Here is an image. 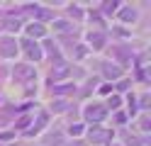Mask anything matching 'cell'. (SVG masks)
I'll use <instances>...</instances> for the list:
<instances>
[{"mask_svg": "<svg viewBox=\"0 0 151 146\" xmlns=\"http://www.w3.org/2000/svg\"><path fill=\"white\" fill-rule=\"evenodd\" d=\"M86 119H88V122H102V119H105V107H102V105H95V102L88 105V107H86Z\"/></svg>", "mask_w": 151, "mask_h": 146, "instance_id": "6da1fadb", "label": "cell"}, {"mask_svg": "<svg viewBox=\"0 0 151 146\" xmlns=\"http://www.w3.org/2000/svg\"><path fill=\"white\" fill-rule=\"evenodd\" d=\"M34 76H37L34 66H29V63H17L15 66V78L17 81H32Z\"/></svg>", "mask_w": 151, "mask_h": 146, "instance_id": "7a4b0ae2", "label": "cell"}, {"mask_svg": "<svg viewBox=\"0 0 151 146\" xmlns=\"http://www.w3.org/2000/svg\"><path fill=\"white\" fill-rule=\"evenodd\" d=\"M71 73V66L66 63V61H56L54 63V68H51V81L56 83V81H61V78H66Z\"/></svg>", "mask_w": 151, "mask_h": 146, "instance_id": "3957f363", "label": "cell"}, {"mask_svg": "<svg viewBox=\"0 0 151 146\" xmlns=\"http://www.w3.org/2000/svg\"><path fill=\"white\" fill-rule=\"evenodd\" d=\"M0 54L3 56H15L17 54V44H15L12 37H3L0 39Z\"/></svg>", "mask_w": 151, "mask_h": 146, "instance_id": "277c9868", "label": "cell"}, {"mask_svg": "<svg viewBox=\"0 0 151 146\" xmlns=\"http://www.w3.org/2000/svg\"><path fill=\"white\" fill-rule=\"evenodd\" d=\"M24 51H27V56H29V58H34V61H39V58H42V51H39V46H37L34 42H29V39H24Z\"/></svg>", "mask_w": 151, "mask_h": 146, "instance_id": "5b68a950", "label": "cell"}, {"mask_svg": "<svg viewBox=\"0 0 151 146\" xmlns=\"http://www.w3.org/2000/svg\"><path fill=\"white\" fill-rule=\"evenodd\" d=\"M88 42L93 44V49H102V46H105V34H102V32H90L88 34Z\"/></svg>", "mask_w": 151, "mask_h": 146, "instance_id": "8992f818", "label": "cell"}, {"mask_svg": "<svg viewBox=\"0 0 151 146\" xmlns=\"http://www.w3.org/2000/svg\"><path fill=\"white\" fill-rule=\"evenodd\" d=\"M102 71H105L107 78H119L122 76V68L119 66H112V63H105V66H102Z\"/></svg>", "mask_w": 151, "mask_h": 146, "instance_id": "52a82bcc", "label": "cell"}, {"mask_svg": "<svg viewBox=\"0 0 151 146\" xmlns=\"http://www.w3.org/2000/svg\"><path fill=\"white\" fill-rule=\"evenodd\" d=\"M51 90H54L56 95H66V93H73L76 85H73V83H66V85H51Z\"/></svg>", "mask_w": 151, "mask_h": 146, "instance_id": "ba28073f", "label": "cell"}, {"mask_svg": "<svg viewBox=\"0 0 151 146\" xmlns=\"http://www.w3.org/2000/svg\"><path fill=\"white\" fill-rule=\"evenodd\" d=\"M27 34H29V37H42L44 34V27L42 24H29V27H27Z\"/></svg>", "mask_w": 151, "mask_h": 146, "instance_id": "9c48e42d", "label": "cell"}, {"mask_svg": "<svg viewBox=\"0 0 151 146\" xmlns=\"http://www.w3.org/2000/svg\"><path fill=\"white\" fill-rule=\"evenodd\" d=\"M122 19H124V22H134V19H137V12H134L132 7H124V10H122Z\"/></svg>", "mask_w": 151, "mask_h": 146, "instance_id": "30bf717a", "label": "cell"}, {"mask_svg": "<svg viewBox=\"0 0 151 146\" xmlns=\"http://www.w3.org/2000/svg\"><path fill=\"white\" fill-rule=\"evenodd\" d=\"M90 139H110V134L102 129H90Z\"/></svg>", "mask_w": 151, "mask_h": 146, "instance_id": "8fae6325", "label": "cell"}, {"mask_svg": "<svg viewBox=\"0 0 151 146\" xmlns=\"http://www.w3.org/2000/svg\"><path fill=\"white\" fill-rule=\"evenodd\" d=\"M54 27H56V32H71V29H73L68 22H56Z\"/></svg>", "mask_w": 151, "mask_h": 146, "instance_id": "7c38bea8", "label": "cell"}, {"mask_svg": "<svg viewBox=\"0 0 151 146\" xmlns=\"http://www.w3.org/2000/svg\"><path fill=\"white\" fill-rule=\"evenodd\" d=\"M107 102H110V107H112V110H117V107H119V102H122V100H119V95H112V97H110Z\"/></svg>", "mask_w": 151, "mask_h": 146, "instance_id": "4fadbf2b", "label": "cell"}, {"mask_svg": "<svg viewBox=\"0 0 151 146\" xmlns=\"http://www.w3.org/2000/svg\"><path fill=\"white\" fill-rule=\"evenodd\" d=\"M37 15H39L42 19H51V17H54V15L49 12V10H39V12H37Z\"/></svg>", "mask_w": 151, "mask_h": 146, "instance_id": "5bb4252c", "label": "cell"}, {"mask_svg": "<svg viewBox=\"0 0 151 146\" xmlns=\"http://www.w3.org/2000/svg\"><path fill=\"white\" fill-rule=\"evenodd\" d=\"M119 3H105V12H115Z\"/></svg>", "mask_w": 151, "mask_h": 146, "instance_id": "9a60e30c", "label": "cell"}, {"mask_svg": "<svg viewBox=\"0 0 151 146\" xmlns=\"http://www.w3.org/2000/svg\"><path fill=\"white\" fill-rule=\"evenodd\" d=\"M81 132H83L81 124H73V127H71V134H81Z\"/></svg>", "mask_w": 151, "mask_h": 146, "instance_id": "2e32d148", "label": "cell"}, {"mask_svg": "<svg viewBox=\"0 0 151 146\" xmlns=\"http://www.w3.org/2000/svg\"><path fill=\"white\" fill-rule=\"evenodd\" d=\"M27 124H29V119H27V117H22V119H20V122H17V127H20V129H24V127H27Z\"/></svg>", "mask_w": 151, "mask_h": 146, "instance_id": "e0dca14e", "label": "cell"}, {"mask_svg": "<svg viewBox=\"0 0 151 146\" xmlns=\"http://www.w3.org/2000/svg\"><path fill=\"white\" fill-rule=\"evenodd\" d=\"M5 27H7V29H15V32H17V27H20V22H7Z\"/></svg>", "mask_w": 151, "mask_h": 146, "instance_id": "ac0fdd59", "label": "cell"}, {"mask_svg": "<svg viewBox=\"0 0 151 146\" xmlns=\"http://www.w3.org/2000/svg\"><path fill=\"white\" fill-rule=\"evenodd\" d=\"M46 49H49L51 54H56V46H54V42H46Z\"/></svg>", "mask_w": 151, "mask_h": 146, "instance_id": "d6986e66", "label": "cell"}, {"mask_svg": "<svg viewBox=\"0 0 151 146\" xmlns=\"http://www.w3.org/2000/svg\"><path fill=\"white\" fill-rule=\"evenodd\" d=\"M129 146H139V141L137 139H129Z\"/></svg>", "mask_w": 151, "mask_h": 146, "instance_id": "ffe728a7", "label": "cell"}]
</instances>
